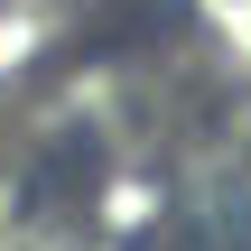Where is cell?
Here are the masks:
<instances>
[{
    "label": "cell",
    "mask_w": 251,
    "mask_h": 251,
    "mask_svg": "<svg viewBox=\"0 0 251 251\" xmlns=\"http://www.w3.org/2000/svg\"><path fill=\"white\" fill-rule=\"evenodd\" d=\"M158 205H168V196H158V186H112V196H102V214H112V224H121V233H140V224H149V214H158Z\"/></svg>",
    "instance_id": "1"
}]
</instances>
